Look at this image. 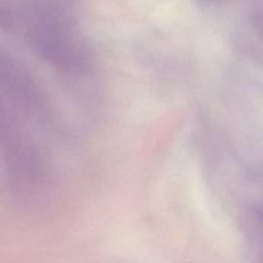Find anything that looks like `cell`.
Returning <instances> with one entry per match:
<instances>
[{
  "label": "cell",
  "mask_w": 263,
  "mask_h": 263,
  "mask_svg": "<svg viewBox=\"0 0 263 263\" xmlns=\"http://www.w3.org/2000/svg\"><path fill=\"white\" fill-rule=\"evenodd\" d=\"M20 115L0 97V158L10 188L23 195L38 189L45 173L40 150Z\"/></svg>",
  "instance_id": "obj_1"
},
{
  "label": "cell",
  "mask_w": 263,
  "mask_h": 263,
  "mask_svg": "<svg viewBox=\"0 0 263 263\" xmlns=\"http://www.w3.org/2000/svg\"><path fill=\"white\" fill-rule=\"evenodd\" d=\"M0 96L20 114L40 119L47 113L46 98L32 73L4 52H0Z\"/></svg>",
  "instance_id": "obj_2"
}]
</instances>
